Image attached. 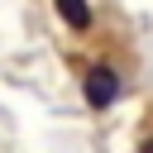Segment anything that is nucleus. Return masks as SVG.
<instances>
[{
	"mask_svg": "<svg viewBox=\"0 0 153 153\" xmlns=\"http://www.w3.org/2000/svg\"><path fill=\"white\" fill-rule=\"evenodd\" d=\"M57 14H62L72 29H91V5H86V0H57Z\"/></svg>",
	"mask_w": 153,
	"mask_h": 153,
	"instance_id": "2",
	"label": "nucleus"
},
{
	"mask_svg": "<svg viewBox=\"0 0 153 153\" xmlns=\"http://www.w3.org/2000/svg\"><path fill=\"white\" fill-rule=\"evenodd\" d=\"M139 153H153V134H143V139H139Z\"/></svg>",
	"mask_w": 153,
	"mask_h": 153,
	"instance_id": "3",
	"label": "nucleus"
},
{
	"mask_svg": "<svg viewBox=\"0 0 153 153\" xmlns=\"http://www.w3.org/2000/svg\"><path fill=\"white\" fill-rule=\"evenodd\" d=\"M120 72L115 67H105V62H96V67H86L81 72V96H86V105L91 110H110L115 100H120Z\"/></svg>",
	"mask_w": 153,
	"mask_h": 153,
	"instance_id": "1",
	"label": "nucleus"
}]
</instances>
